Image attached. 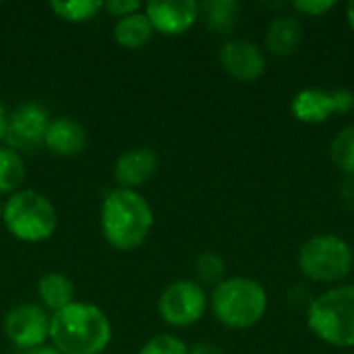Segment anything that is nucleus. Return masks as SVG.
I'll use <instances>...</instances> for the list:
<instances>
[{"label":"nucleus","mask_w":354,"mask_h":354,"mask_svg":"<svg viewBox=\"0 0 354 354\" xmlns=\"http://www.w3.org/2000/svg\"><path fill=\"white\" fill-rule=\"evenodd\" d=\"M110 340L112 326L95 305L73 301L50 317V342L60 354H102Z\"/></svg>","instance_id":"1"},{"label":"nucleus","mask_w":354,"mask_h":354,"mask_svg":"<svg viewBox=\"0 0 354 354\" xmlns=\"http://www.w3.org/2000/svg\"><path fill=\"white\" fill-rule=\"evenodd\" d=\"M100 224L104 239L116 251L139 249L153 226L151 205L143 195L131 189H114L102 203Z\"/></svg>","instance_id":"2"},{"label":"nucleus","mask_w":354,"mask_h":354,"mask_svg":"<svg viewBox=\"0 0 354 354\" xmlns=\"http://www.w3.org/2000/svg\"><path fill=\"white\" fill-rule=\"evenodd\" d=\"M309 330L330 346H354V286H334L309 303Z\"/></svg>","instance_id":"3"},{"label":"nucleus","mask_w":354,"mask_h":354,"mask_svg":"<svg viewBox=\"0 0 354 354\" xmlns=\"http://www.w3.org/2000/svg\"><path fill=\"white\" fill-rule=\"evenodd\" d=\"M268 309L266 288L247 276L222 280L212 292V311L220 324L232 330L253 328Z\"/></svg>","instance_id":"4"},{"label":"nucleus","mask_w":354,"mask_h":354,"mask_svg":"<svg viewBox=\"0 0 354 354\" xmlns=\"http://www.w3.org/2000/svg\"><path fill=\"white\" fill-rule=\"evenodd\" d=\"M6 230L23 243H41L56 230V209L37 191H17L2 205Z\"/></svg>","instance_id":"5"},{"label":"nucleus","mask_w":354,"mask_h":354,"mask_svg":"<svg viewBox=\"0 0 354 354\" xmlns=\"http://www.w3.org/2000/svg\"><path fill=\"white\" fill-rule=\"evenodd\" d=\"M353 249L336 234H317L303 243L299 251V270L313 282H340L353 270Z\"/></svg>","instance_id":"6"},{"label":"nucleus","mask_w":354,"mask_h":354,"mask_svg":"<svg viewBox=\"0 0 354 354\" xmlns=\"http://www.w3.org/2000/svg\"><path fill=\"white\" fill-rule=\"evenodd\" d=\"M207 309V297L203 288L193 280H176L164 288L158 299L160 317L174 328H187L197 324Z\"/></svg>","instance_id":"7"},{"label":"nucleus","mask_w":354,"mask_h":354,"mask_svg":"<svg viewBox=\"0 0 354 354\" xmlns=\"http://www.w3.org/2000/svg\"><path fill=\"white\" fill-rule=\"evenodd\" d=\"M48 127H50L48 110L37 102H25L12 114H8L4 139L12 151L31 153L44 147Z\"/></svg>","instance_id":"8"},{"label":"nucleus","mask_w":354,"mask_h":354,"mask_svg":"<svg viewBox=\"0 0 354 354\" xmlns=\"http://www.w3.org/2000/svg\"><path fill=\"white\" fill-rule=\"evenodd\" d=\"M354 108V93L348 89L309 87L299 91L290 102V112L297 120L319 124L334 114H346Z\"/></svg>","instance_id":"9"},{"label":"nucleus","mask_w":354,"mask_h":354,"mask_svg":"<svg viewBox=\"0 0 354 354\" xmlns=\"http://www.w3.org/2000/svg\"><path fill=\"white\" fill-rule=\"evenodd\" d=\"M4 334L12 346L25 351L39 348L50 338V317L37 305H19L4 315Z\"/></svg>","instance_id":"10"},{"label":"nucleus","mask_w":354,"mask_h":354,"mask_svg":"<svg viewBox=\"0 0 354 354\" xmlns=\"http://www.w3.org/2000/svg\"><path fill=\"white\" fill-rule=\"evenodd\" d=\"M145 17L153 31L183 35L199 19V4L195 0H153L145 4Z\"/></svg>","instance_id":"11"},{"label":"nucleus","mask_w":354,"mask_h":354,"mask_svg":"<svg viewBox=\"0 0 354 354\" xmlns=\"http://www.w3.org/2000/svg\"><path fill=\"white\" fill-rule=\"evenodd\" d=\"M220 62L224 71L243 83L257 81L266 73V56L257 44L249 39H230L220 48Z\"/></svg>","instance_id":"12"},{"label":"nucleus","mask_w":354,"mask_h":354,"mask_svg":"<svg viewBox=\"0 0 354 354\" xmlns=\"http://www.w3.org/2000/svg\"><path fill=\"white\" fill-rule=\"evenodd\" d=\"M158 166H160V160L153 149L137 147V149H129L114 162L112 174L116 183L120 185V189L135 191L137 187L153 178V174L158 172Z\"/></svg>","instance_id":"13"},{"label":"nucleus","mask_w":354,"mask_h":354,"mask_svg":"<svg viewBox=\"0 0 354 354\" xmlns=\"http://www.w3.org/2000/svg\"><path fill=\"white\" fill-rule=\"evenodd\" d=\"M44 147H48L52 153L62 158H75L85 151L87 147V133L83 124L68 116H58L50 120V127L46 131Z\"/></svg>","instance_id":"14"},{"label":"nucleus","mask_w":354,"mask_h":354,"mask_svg":"<svg viewBox=\"0 0 354 354\" xmlns=\"http://www.w3.org/2000/svg\"><path fill=\"white\" fill-rule=\"evenodd\" d=\"M303 41V25L295 15H278L270 21L266 31V46L274 56H288L297 52Z\"/></svg>","instance_id":"15"},{"label":"nucleus","mask_w":354,"mask_h":354,"mask_svg":"<svg viewBox=\"0 0 354 354\" xmlns=\"http://www.w3.org/2000/svg\"><path fill=\"white\" fill-rule=\"evenodd\" d=\"M153 35V27L145 12H133L116 21L114 25V39L118 46L127 50H139L143 48Z\"/></svg>","instance_id":"16"},{"label":"nucleus","mask_w":354,"mask_h":354,"mask_svg":"<svg viewBox=\"0 0 354 354\" xmlns=\"http://www.w3.org/2000/svg\"><path fill=\"white\" fill-rule=\"evenodd\" d=\"M37 295H39L44 307L56 313V311H60V309H64L66 305L73 303L75 286H73V282L64 274L50 272V274H44L39 278Z\"/></svg>","instance_id":"17"},{"label":"nucleus","mask_w":354,"mask_h":354,"mask_svg":"<svg viewBox=\"0 0 354 354\" xmlns=\"http://www.w3.org/2000/svg\"><path fill=\"white\" fill-rule=\"evenodd\" d=\"M199 17L209 31L218 35H226L236 25L239 4L234 0H207L199 4Z\"/></svg>","instance_id":"18"},{"label":"nucleus","mask_w":354,"mask_h":354,"mask_svg":"<svg viewBox=\"0 0 354 354\" xmlns=\"http://www.w3.org/2000/svg\"><path fill=\"white\" fill-rule=\"evenodd\" d=\"M25 180V164L21 153L0 147V193H17Z\"/></svg>","instance_id":"19"},{"label":"nucleus","mask_w":354,"mask_h":354,"mask_svg":"<svg viewBox=\"0 0 354 354\" xmlns=\"http://www.w3.org/2000/svg\"><path fill=\"white\" fill-rule=\"evenodd\" d=\"M330 158L340 172L354 176V124L336 133L330 143Z\"/></svg>","instance_id":"20"},{"label":"nucleus","mask_w":354,"mask_h":354,"mask_svg":"<svg viewBox=\"0 0 354 354\" xmlns=\"http://www.w3.org/2000/svg\"><path fill=\"white\" fill-rule=\"evenodd\" d=\"M50 8L62 21L83 23V21H89L91 17H95V12L100 8H104V4L97 0H68V2H50Z\"/></svg>","instance_id":"21"},{"label":"nucleus","mask_w":354,"mask_h":354,"mask_svg":"<svg viewBox=\"0 0 354 354\" xmlns=\"http://www.w3.org/2000/svg\"><path fill=\"white\" fill-rule=\"evenodd\" d=\"M224 272H226V263L214 251H203L195 259V274L203 284H216L218 286L224 280Z\"/></svg>","instance_id":"22"},{"label":"nucleus","mask_w":354,"mask_h":354,"mask_svg":"<svg viewBox=\"0 0 354 354\" xmlns=\"http://www.w3.org/2000/svg\"><path fill=\"white\" fill-rule=\"evenodd\" d=\"M137 354H189V346L170 334H160L147 340Z\"/></svg>","instance_id":"23"},{"label":"nucleus","mask_w":354,"mask_h":354,"mask_svg":"<svg viewBox=\"0 0 354 354\" xmlns=\"http://www.w3.org/2000/svg\"><path fill=\"white\" fill-rule=\"evenodd\" d=\"M295 10H299L301 15H307V17H322L326 15L328 10H332L336 6L334 0H295L290 4Z\"/></svg>","instance_id":"24"},{"label":"nucleus","mask_w":354,"mask_h":354,"mask_svg":"<svg viewBox=\"0 0 354 354\" xmlns=\"http://www.w3.org/2000/svg\"><path fill=\"white\" fill-rule=\"evenodd\" d=\"M104 8L112 15V17H127V15H133V12H139L141 8V2L139 0H110L104 4Z\"/></svg>","instance_id":"25"},{"label":"nucleus","mask_w":354,"mask_h":354,"mask_svg":"<svg viewBox=\"0 0 354 354\" xmlns=\"http://www.w3.org/2000/svg\"><path fill=\"white\" fill-rule=\"evenodd\" d=\"M340 197H342V201L346 203L348 209H354V176L346 178V183L340 189Z\"/></svg>","instance_id":"26"},{"label":"nucleus","mask_w":354,"mask_h":354,"mask_svg":"<svg viewBox=\"0 0 354 354\" xmlns=\"http://www.w3.org/2000/svg\"><path fill=\"white\" fill-rule=\"evenodd\" d=\"M189 354H224L220 351V346L209 344V342H197L189 348Z\"/></svg>","instance_id":"27"},{"label":"nucleus","mask_w":354,"mask_h":354,"mask_svg":"<svg viewBox=\"0 0 354 354\" xmlns=\"http://www.w3.org/2000/svg\"><path fill=\"white\" fill-rule=\"evenodd\" d=\"M23 354H60L54 346H39V348H31V351H25Z\"/></svg>","instance_id":"28"},{"label":"nucleus","mask_w":354,"mask_h":354,"mask_svg":"<svg viewBox=\"0 0 354 354\" xmlns=\"http://www.w3.org/2000/svg\"><path fill=\"white\" fill-rule=\"evenodd\" d=\"M6 118H8V114H6V110H4V106L0 102V139H4V133H6Z\"/></svg>","instance_id":"29"},{"label":"nucleus","mask_w":354,"mask_h":354,"mask_svg":"<svg viewBox=\"0 0 354 354\" xmlns=\"http://www.w3.org/2000/svg\"><path fill=\"white\" fill-rule=\"evenodd\" d=\"M346 19H348V25H351V29L354 31V0L346 4Z\"/></svg>","instance_id":"30"},{"label":"nucleus","mask_w":354,"mask_h":354,"mask_svg":"<svg viewBox=\"0 0 354 354\" xmlns=\"http://www.w3.org/2000/svg\"><path fill=\"white\" fill-rule=\"evenodd\" d=\"M0 218H2V203H0Z\"/></svg>","instance_id":"31"}]
</instances>
